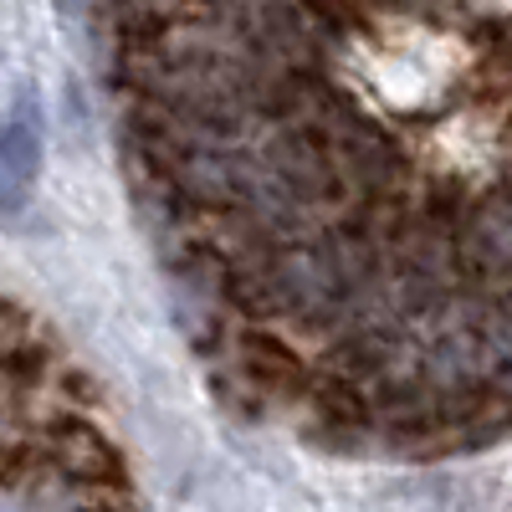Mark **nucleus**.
<instances>
[{"mask_svg": "<svg viewBox=\"0 0 512 512\" xmlns=\"http://www.w3.org/2000/svg\"><path fill=\"white\" fill-rule=\"evenodd\" d=\"M41 154H47V139H41V103L26 82H16V93L6 103V123H0V205L16 221L36 180H41Z\"/></svg>", "mask_w": 512, "mask_h": 512, "instance_id": "nucleus-1", "label": "nucleus"}, {"mask_svg": "<svg viewBox=\"0 0 512 512\" xmlns=\"http://www.w3.org/2000/svg\"><path fill=\"white\" fill-rule=\"evenodd\" d=\"M6 512H134L128 487L62 482V477H6Z\"/></svg>", "mask_w": 512, "mask_h": 512, "instance_id": "nucleus-2", "label": "nucleus"}, {"mask_svg": "<svg viewBox=\"0 0 512 512\" xmlns=\"http://www.w3.org/2000/svg\"><path fill=\"white\" fill-rule=\"evenodd\" d=\"M77 6H88V0H57V11H62V16H77Z\"/></svg>", "mask_w": 512, "mask_h": 512, "instance_id": "nucleus-3", "label": "nucleus"}]
</instances>
